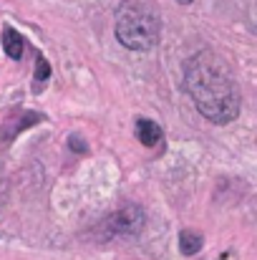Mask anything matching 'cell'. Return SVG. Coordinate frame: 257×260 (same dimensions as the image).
Returning a JSON list of instances; mask_svg holds the SVG:
<instances>
[{"mask_svg":"<svg viewBox=\"0 0 257 260\" xmlns=\"http://www.w3.org/2000/svg\"><path fill=\"white\" fill-rule=\"evenodd\" d=\"M184 88L212 124H230L240 116V88L212 51H199L184 63Z\"/></svg>","mask_w":257,"mask_h":260,"instance_id":"1","label":"cell"},{"mask_svg":"<svg viewBox=\"0 0 257 260\" xmlns=\"http://www.w3.org/2000/svg\"><path fill=\"white\" fill-rule=\"evenodd\" d=\"M116 38L129 51H152L162 36V18L152 0H124L116 10Z\"/></svg>","mask_w":257,"mask_h":260,"instance_id":"2","label":"cell"},{"mask_svg":"<svg viewBox=\"0 0 257 260\" xmlns=\"http://www.w3.org/2000/svg\"><path fill=\"white\" fill-rule=\"evenodd\" d=\"M144 225H146V212L139 205H124L121 210H116L108 217V233L111 235L131 238V235H139L144 230Z\"/></svg>","mask_w":257,"mask_h":260,"instance_id":"3","label":"cell"},{"mask_svg":"<svg viewBox=\"0 0 257 260\" xmlns=\"http://www.w3.org/2000/svg\"><path fill=\"white\" fill-rule=\"evenodd\" d=\"M134 132H136V139L144 147H157L162 142V126L157 121H152V119H136Z\"/></svg>","mask_w":257,"mask_h":260,"instance_id":"4","label":"cell"},{"mask_svg":"<svg viewBox=\"0 0 257 260\" xmlns=\"http://www.w3.org/2000/svg\"><path fill=\"white\" fill-rule=\"evenodd\" d=\"M3 48H5V53H8L13 61H18V58L23 56V48H25V46H23V36H20L15 28H10V25L3 30Z\"/></svg>","mask_w":257,"mask_h":260,"instance_id":"5","label":"cell"},{"mask_svg":"<svg viewBox=\"0 0 257 260\" xmlns=\"http://www.w3.org/2000/svg\"><path fill=\"white\" fill-rule=\"evenodd\" d=\"M202 245H204V240H202V235L194 233V230H184V233L179 235V253H181V255H197V253L202 250Z\"/></svg>","mask_w":257,"mask_h":260,"instance_id":"6","label":"cell"},{"mask_svg":"<svg viewBox=\"0 0 257 260\" xmlns=\"http://www.w3.org/2000/svg\"><path fill=\"white\" fill-rule=\"evenodd\" d=\"M48 76H51V66H48V61L38 53V58H35V81H38V88H41V84L48 81Z\"/></svg>","mask_w":257,"mask_h":260,"instance_id":"7","label":"cell"},{"mask_svg":"<svg viewBox=\"0 0 257 260\" xmlns=\"http://www.w3.org/2000/svg\"><path fill=\"white\" fill-rule=\"evenodd\" d=\"M68 147H71L74 152H79V154H86V152H88V147H86V142L81 139V134H71V137H68Z\"/></svg>","mask_w":257,"mask_h":260,"instance_id":"8","label":"cell"},{"mask_svg":"<svg viewBox=\"0 0 257 260\" xmlns=\"http://www.w3.org/2000/svg\"><path fill=\"white\" fill-rule=\"evenodd\" d=\"M179 3H184V5H189V3H192V0H179Z\"/></svg>","mask_w":257,"mask_h":260,"instance_id":"9","label":"cell"},{"mask_svg":"<svg viewBox=\"0 0 257 260\" xmlns=\"http://www.w3.org/2000/svg\"><path fill=\"white\" fill-rule=\"evenodd\" d=\"M255 25H257V8H255Z\"/></svg>","mask_w":257,"mask_h":260,"instance_id":"10","label":"cell"}]
</instances>
